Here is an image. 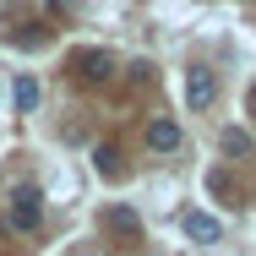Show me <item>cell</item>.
I'll use <instances>...</instances> for the list:
<instances>
[{
    "instance_id": "5b68a950",
    "label": "cell",
    "mask_w": 256,
    "mask_h": 256,
    "mask_svg": "<svg viewBox=\"0 0 256 256\" xmlns=\"http://www.w3.org/2000/svg\"><path fill=\"white\" fill-rule=\"evenodd\" d=\"M180 224H186V234H191V240H202V246H212V240L224 234V224H218L212 212H186Z\"/></svg>"
},
{
    "instance_id": "6da1fadb",
    "label": "cell",
    "mask_w": 256,
    "mask_h": 256,
    "mask_svg": "<svg viewBox=\"0 0 256 256\" xmlns=\"http://www.w3.org/2000/svg\"><path fill=\"white\" fill-rule=\"evenodd\" d=\"M6 224H11L16 234H33V229L44 224V196H38V186H16V191H11V202H6Z\"/></svg>"
},
{
    "instance_id": "277c9868",
    "label": "cell",
    "mask_w": 256,
    "mask_h": 256,
    "mask_svg": "<svg viewBox=\"0 0 256 256\" xmlns=\"http://www.w3.org/2000/svg\"><path fill=\"white\" fill-rule=\"evenodd\" d=\"M148 148H153V153H174V148H180V126H174L169 114L148 120Z\"/></svg>"
},
{
    "instance_id": "7a4b0ae2",
    "label": "cell",
    "mask_w": 256,
    "mask_h": 256,
    "mask_svg": "<svg viewBox=\"0 0 256 256\" xmlns=\"http://www.w3.org/2000/svg\"><path fill=\"white\" fill-rule=\"evenodd\" d=\"M186 104H191V109H212V104H218V76H212L207 66H191V71H186Z\"/></svg>"
},
{
    "instance_id": "3957f363",
    "label": "cell",
    "mask_w": 256,
    "mask_h": 256,
    "mask_svg": "<svg viewBox=\"0 0 256 256\" xmlns=\"http://www.w3.org/2000/svg\"><path fill=\"white\" fill-rule=\"evenodd\" d=\"M71 66H76V76H82V82H104V76L114 71V54H109V50H88V54H76Z\"/></svg>"
},
{
    "instance_id": "9c48e42d",
    "label": "cell",
    "mask_w": 256,
    "mask_h": 256,
    "mask_svg": "<svg viewBox=\"0 0 256 256\" xmlns=\"http://www.w3.org/2000/svg\"><path fill=\"white\" fill-rule=\"evenodd\" d=\"M114 158H120L114 148H98V169H104V174H120V164H114Z\"/></svg>"
},
{
    "instance_id": "30bf717a",
    "label": "cell",
    "mask_w": 256,
    "mask_h": 256,
    "mask_svg": "<svg viewBox=\"0 0 256 256\" xmlns=\"http://www.w3.org/2000/svg\"><path fill=\"white\" fill-rule=\"evenodd\" d=\"M251 109H256V93H251Z\"/></svg>"
},
{
    "instance_id": "52a82bcc",
    "label": "cell",
    "mask_w": 256,
    "mask_h": 256,
    "mask_svg": "<svg viewBox=\"0 0 256 256\" xmlns=\"http://www.w3.org/2000/svg\"><path fill=\"white\" fill-rule=\"evenodd\" d=\"M16 109H22V114L38 109V82H33V76H16Z\"/></svg>"
},
{
    "instance_id": "8992f818",
    "label": "cell",
    "mask_w": 256,
    "mask_h": 256,
    "mask_svg": "<svg viewBox=\"0 0 256 256\" xmlns=\"http://www.w3.org/2000/svg\"><path fill=\"white\" fill-rule=\"evenodd\" d=\"M104 224H109L114 234H136V229H142V218H136L131 207H109V212H104Z\"/></svg>"
},
{
    "instance_id": "ba28073f",
    "label": "cell",
    "mask_w": 256,
    "mask_h": 256,
    "mask_svg": "<svg viewBox=\"0 0 256 256\" xmlns=\"http://www.w3.org/2000/svg\"><path fill=\"white\" fill-rule=\"evenodd\" d=\"M246 148H251L246 131H224V153H246Z\"/></svg>"
}]
</instances>
